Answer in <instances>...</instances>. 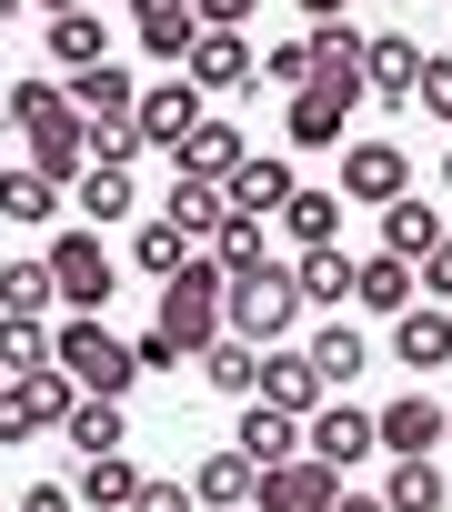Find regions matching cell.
Segmentation results:
<instances>
[{"mask_svg":"<svg viewBox=\"0 0 452 512\" xmlns=\"http://www.w3.org/2000/svg\"><path fill=\"white\" fill-rule=\"evenodd\" d=\"M211 332H221V262L191 251V262L161 282V312H151V332H141L131 352H141V372H181V362H201Z\"/></svg>","mask_w":452,"mask_h":512,"instance_id":"6da1fadb","label":"cell"},{"mask_svg":"<svg viewBox=\"0 0 452 512\" xmlns=\"http://www.w3.org/2000/svg\"><path fill=\"white\" fill-rule=\"evenodd\" d=\"M51 362L81 382V392H111V402H131V382H141V352L101 322V312H71V322H51Z\"/></svg>","mask_w":452,"mask_h":512,"instance_id":"7a4b0ae2","label":"cell"},{"mask_svg":"<svg viewBox=\"0 0 452 512\" xmlns=\"http://www.w3.org/2000/svg\"><path fill=\"white\" fill-rule=\"evenodd\" d=\"M302 322V292H292V262H252V272H232L221 282V332H242V342H282Z\"/></svg>","mask_w":452,"mask_h":512,"instance_id":"3957f363","label":"cell"},{"mask_svg":"<svg viewBox=\"0 0 452 512\" xmlns=\"http://www.w3.org/2000/svg\"><path fill=\"white\" fill-rule=\"evenodd\" d=\"M51 292H61V312H111V292H121V262H111V241L81 221V231H51Z\"/></svg>","mask_w":452,"mask_h":512,"instance_id":"277c9868","label":"cell"},{"mask_svg":"<svg viewBox=\"0 0 452 512\" xmlns=\"http://www.w3.org/2000/svg\"><path fill=\"white\" fill-rule=\"evenodd\" d=\"M81 402V382L61 372V362H41L31 382H0V452H21V442H41V432H61V412Z\"/></svg>","mask_w":452,"mask_h":512,"instance_id":"5b68a950","label":"cell"},{"mask_svg":"<svg viewBox=\"0 0 452 512\" xmlns=\"http://www.w3.org/2000/svg\"><path fill=\"white\" fill-rule=\"evenodd\" d=\"M342 201H362V211H382V201H402L412 191V161H402V141H342V181H332Z\"/></svg>","mask_w":452,"mask_h":512,"instance_id":"8992f818","label":"cell"},{"mask_svg":"<svg viewBox=\"0 0 452 512\" xmlns=\"http://www.w3.org/2000/svg\"><path fill=\"white\" fill-rule=\"evenodd\" d=\"M332 492H342V472H332V462H312V452H292V462H262L252 512H332Z\"/></svg>","mask_w":452,"mask_h":512,"instance_id":"52a82bcc","label":"cell"},{"mask_svg":"<svg viewBox=\"0 0 452 512\" xmlns=\"http://www.w3.org/2000/svg\"><path fill=\"white\" fill-rule=\"evenodd\" d=\"M302 452H312V462H332V472L372 462V412H362V402H332V392H322V412H302Z\"/></svg>","mask_w":452,"mask_h":512,"instance_id":"ba28073f","label":"cell"},{"mask_svg":"<svg viewBox=\"0 0 452 512\" xmlns=\"http://www.w3.org/2000/svg\"><path fill=\"white\" fill-rule=\"evenodd\" d=\"M412 81H422V41H412V31H372V41H362V101L402 111Z\"/></svg>","mask_w":452,"mask_h":512,"instance_id":"9c48e42d","label":"cell"},{"mask_svg":"<svg viewBox=\"0 0 452 512\" xmlns=\"http://www.w3.org/2000/svg\"><path fill=\"white\" fill-rule=\"evenodd\" d=\"M191 121H201V81H191V71H181V81H151V91L131 101V131H141V151H161V161H171V141H181Z\"/></svg>","mask_w":452,"mask_h":512,"instance_id":"30bf717a","label":"cell"},{"mask_svg":"<svg viewBox=\"0 0 452 512\" xmlns=\"http://www.w3.org/2000/svg\"><path fill=\"white\" fill-rule=\"evenodd\" d=\"M171 171H181V181H232V171H242V121L201 111V121L171 141Z\"/></svg>","mask_w":452,"mask_h":512,"instance_id":"8fae6325","label":"cell"},{"mask_svg":"<svg viewBox=\"0 0 452 512\" xmlns=\"http://www.w3.org/2000/svg\"><path fill=\"white\" fill-rule=\"evenodd\" d=\"M282 141H292V151H342V141H352V101L322 91V81H302L292 111H282Z\"/></svg>","mask_w":452,"mask_h":512,"instance_id":"7c38bea8","label":"cell"},{"mask_svg":"<svg viewBox=\"0 0 452 512\" xmlns=\"http://www.w3.org/2000/svg\"><path fill=\"white\" fill-rule=\"evenodd\" d=\"M342 191H322V181H292V201L272 211V241H292V251H322V241H342Z\"/></svg>","mask_w":452,"mask_h":512,"instance_id":"4fadbf2b","label":"cell"},{"mask_svg":"<svg viewBox=\"0 0 452 512\" xmlns=\"http://www.w3.org/2000/svg\"><path fill=\"white\" fill-rule=\"evenodd\" d=\"M372 452H442V402L432 392H392L382 412H372Z\"/></svg>","mask_w":452,"mask_h":512,"instance_id":"5bb4252c","label":"cell"},{"mask_svg":"<svg viewBox=\"0 0 452 512\" xmlns=\"http://www.w3.org/2000/svg\"><path fill=\"white\" fill-rule=\"evenodd\" d=\"M181 71H191V81H201V101H211V91H252V81H262V51H252V41H242V31H201V41H191V61H181Z\"/></svg>","mask_w":452,"mask_h":512,"instance_id":"9a60e30c","label":"cell"},{"mask_svg":"<svg viewBox=\"0 0 452 512\" xmlns=\"http://www.w3.org/2000/svg\"><path fill=\"white\" fill-rule=\"evenodd\" d=\"M292 181H302V171H292V151H242V171L221 181V201L252 211V221H272V211L292 201Z\"/></svg>","mask_w":452,"mask_h":512,"instance_id":"2e32d148","label":"cell"},{"mask_svg":"<svg viewBox=\"0 0 452 512\" xmlns=\"http://www.w3.org/2000/svg\"><path fill=\"white\" fill-rule=\"evenodd\" d=\"M382 332H392V362H402V372H442V362H452V312H442V302H412V312H392Z\"/></svg>","mask_w":452,"mask_h":512,"instance_id":"e0dca14e","label":"cell"},{"mask_svg":"<svg viewBox=\"0 0 452 512\" xmlns=\"http://www.w3.org/2000/svg\"><path fill=\"white\" fill-rule=\"evenodd\" d=\"M81 161H91V121H81L71 101H61L51 121H31V171H51V181L71 191V181H81Z\"/></svg>","mask_w":452,"mask_h":512,"instance_id":"ac0fdd59","label":"cell"},{"mask_svg":"<svg viewBox=\"0 0 452 512\" xmlns=\"http://www.w3.org/2000/svg\"><path fill=\"white\" fill-rule=\"evenodd\" d=\"M252 402H272V412H322V372H312V352H302V342L262 352V382H252Z\"/></svg>","mask_w":452,"mask_h":512,"instance_id":"d6986e66","label":"cell"},{"mask_svg":"<svg viewBox=\"0 0 452 512\" xmlns=\"http://www.w3.org/2000/svg\"><path fill=\"white\" fill-rule=\"evenodd\" d=\"M352 272H362V262H352L342 241L292 251V292H302V312H342V302H352Z\"/></svg>","mask_w":452,"mask_h":512,"instance_id":"ffe728a7","label":"cell"},{"mask_svg":"<svg viewBox=\"0 0 452 512\" xmlns=\"http://www.w3.org/2000/svg\"><path fill=\"white\" fill-rule=\"evenodd\" d=\"M131 31H141V51H151V61H191L201 11H191V0H131Z\"/></svg>","mask_w":452,"mask_h":512,"instance_id":"44dd1931","label":"cell"},{"mask_svg":"<svg viewBox=\"0 0 452 512\" xmlns=\"http://www.w3.org/2000/svg\"><path fill=\"white\" fill-rule=\"evenodd\" d=\"M302 352H312V372H322V392H352V382L372 372V342H362L352 322H322V332H302Z\"/></svg>","mask_w":452,"mask_h":512,"instance_id":"7402d4cb","label":"cell"},{"mask_svg":"<svg viewBox=\"0 0 452 512\" xmlns=\"http://www.w3.org/2000/svg\"><path fill=\"white\" fill-rule=\"evenodd\" d=\"M61 442H71L81 462H91V452H121V442H131V412H121L111 392H81V402L61 412Z\"/></svg>","mask_w":452,"mask_h":512,"instance_id":"603a6c76","label":"cell"},{"mask_svg":"<svg viewBox=\"0 0 452 512\" xmlns=\"http://www.w3.org/2000/svg\"><path fill=\"white\" fill-rule=\"evenodd\" d=\"M201 382H211L221 402H252V382H262V342H242V332H211V342H201Z\"/></svg>","mask_w":452,"mask_h":512,"instance_id":"cb8c5ba5","label":"cell"},{"mask_svg":"<svg viewBox=\"0 0 452 512\" xmlns=\"http://www.w3.org/2000/svg\"><path fill=\"white\" fill-rule=\"evenodd\" d=\"M252 482H262V462H242V452H201L191 502H201V512H252Z\"/></svg>","mask_w":452,"mask_h":512,"instance_id":"d4e9b609","label":"cell"},{"mask_svg":"<svg viewBox=\"0 0 452 512\" xmlns=\"http://www.w3.org/2000/svg\"><path fill=\"white\" fill-rule=\"evenodd\" d=\"M0 221H11V231H51V221H61V181L31 171V161L0 171Z\"/></svg>","mask_w":452,"mask_h":512,"instance_id":"484cf974","label":"cell"},{"mask_svg":"<svg viewBox=\"0 0 452 512\" xmlns=\"http://www.w3.org/2000/svg\"><path fill=\"white\" fill-rule=\"evenodd\" d=\"M432 241H442V201H422V191L382 201V251H392V262H422Z\"/></svg>","mask_w":452,"mask_h":512,"instance_id":"4316f807","label":"cell"},{"mask_svg":"<svg viewBox=\"0 0 452 512\" xmlns=\"http://www.w3.org/2000/svg\"><path fill=\"white\" fill-rule=\"evenodd\" d=\"M352 312H362V322H392V312H412V262L372 251V262L352 272Z\"/></svg>","mask_w":452,"mask_h":512,"instance_id":"83f0119b","label":"cell"},{"mask_svg":"<svg viewBox=\"0 0 452 512\" xmlns=\"http://www.w3.org/2000/svg\"><path fill=\"white\" fill-rule=\"evenodd\" d=\"M161 221H171L181 241H211L221 221H232V201H221V181H181V171H171V201H161Z\"/></svg>","mask_w":452,"mask_h":512,"instance_id":"f1b7e54d","label":"cell"},{"mask_svg":"<svg viewBox=\"0 0 452 512\" xmlns=\"http://www.w3.org/2000/svg\"><path fill=\"white\" fill-rule=\"evenodd\" d=\"M51 61L81 81L91 61H111V21H101V11H51Z\"/></svg>","mask_w":452,"mask_h":512,"instance_id":"f546056e","label":"cell"},{"mask_svg":"<svg viewBox=\"0 0 452 512\" xmlns=\"http://www.w3.org/2000/svg\"><path fill=\"white\" fill-rule=\"evenodd\" d=\"M131 101H141V81H131L121 61H91V71L71 81V111H81V121H131Z\"/></svg>","mask_w":452,"mask_h":512,"instance_id":"4dcf8cb0","label":"cell"},{"mask_svg":"<svg viewBox=\"0 0 452 512\" xmlns=\"http://www.w3.org/2000/svg\"><path fill=\"white\" fill-rule=\"evenodd\" d=\"M71 492H81V512H131V492H141V462H131V452H91Z\"/></svg>","mask_w":452,"mask_h":512,"instance_id":"1f68e13d","label":"cell"},{"mask_svg":"<svg viewBox=\"0 0 452 512\" xmlns=\"http://www.w3.org/2000/svg\"><path fill=\"white\" fill-rule=\"evenodd\" d=\"M442 502H452L442 462H432V452H402V462H392V482H382V512H442Z\"/></svg>","mask_w":452,"mask_h":512,"instance_id":"d6a6232c","label":"cell"},{"mask_svg":"<svg viewBox=\"0 0 452 512\" xmlns=\"http://www.w3.org/2000/svg\"><path fill=\"white\" fill-rule=\"evenodd\" d=\"M51 262H41V251H0V312H41L51 322Z\"/></svg>","mask_w":452,"mask_h":512,"instance_id":"836d02e7","label":"cell"},{"mask_svg":"<svg viewBox=\"0 0 452 512\" xmlns=\"http://www.w3.org/2000/svg\"><path fill=\"white\" fill-rule=\"evenodd\" d=\"M71 191H81V221H91V231L131 221V201H141V191H131V171H111V161H81V181H71Z\"/></svg>","mask_w":452,"mask_h":512,"instance_id":"e575fe53","label":"cell"},{"mask_svg":"<svg viewBox=\"0 0 452 512\" xmlns=\"http://www.w3.org/2000/svg\"><path fill=\"white\" fill-rule=\"evenodd\" d=\"M232 452H242V462H292V452H302V412H272V402H252Z\"/></svg>","mask_w":452,"mask_h":512,"instance_id":"d590c367","label":"cell"},{"mask_svg":"<svg viewBox=\"0 0 452 512\" xmlns=\"http://www.w3.org/2000/svg\"><path fill=\"white\" fill-rule=\"evenodd\" d=\"M51 362V322L41 312H0V382H31Z\"/></svg>","mask_w":452,"mask_h":512,"instance_id":"8d00e7d4","label":"cell"},{"mask_svg":"<svg viewBox=\"0 0 452 512\" xmlns=\"http://www.w3.org/2000/svg\"><path fill=\"white\" fill-rule=\"evenodd\" d=\"M211 262H221V282H232V272H252V262H272V221H252V211H232V221H221L211 241Z\"/></svg>","mask_w":452,"mask_h":512,"instance_id":"74e56055","label":"cell"},{"mask_svg":"<svg viewBox=\"0 0 452 512\" xmlns=\"http://www.w3.org/2000/svg\"><path fill=\"white\" fill-rule=\"evenodd\" d=\"M191 251H201V241H181L171 221H141V231H131V272H141V282L161 292V282H171V272L191 262Z\"/></svg>","mask_w":452,"mask_h":512,"instance_id":"f35d334b","label":"cell"},{"mask_svg":"<svg viewBox=\"0 0 452 512\" xmlns=\"http://www.w3.org/2000/svg\"><path fill=\"white\" fill-rule=\"evenodd\" d=\"M61 101H71V81H41V71H31V81H0V121H11V131H31V121H51Z\"/></svg>","mask_w":452,"mask_h":512,"instance_id":"ab89813d","label":"cell"},{"mask_svg":"<svg viewBox=\"0 0 452 512\" xmlns=\"http://www.w3.org/2000/svg\"><path fill=\"white\" fill-rule=\"evenodd\" d=\"M412 111L452 121V51H422V81H412Z\"/></svg>","mask_w":452,"mask_h":512,"instance_id":"60d3db41","label":"cell"},{"mask_svg":"<svg viewBox=\"0 0 452 512\" xmlns=\"http://www.w3.org/2000/svg\"><path fill=\"white\" fill-rule=\"evenodd\" d=\"M262 81H272V91H302V81H312V41H272V51H262Z\"/></svg>","mask_w":452,"mask_h":512,"instance_id":"b9f144b4","label":"cell"},{"mask_svg":"<svg viewBox=\"0 0 452 512\" xmlns=\"http://www.w3.org/2000/svg\"><path fill=\"white\" fill-rule=\"evenodd\" d=\"M91 161L131 171V161H141V131H131V121H91Z\"/></svg>","mask_w":452,"mask_h":512,"instance_id":"7bdbcfd3","label":"cell"},{"mask_svg":"<svg viewBox=\"0 0 452 512\" xmlns=\"http://www.w3.org/2000/svg\"><path fill=\"white\" fill-rule=\"evenodd\" d=\"M412 282L432 292V302H452V221H442V241L422 251V262H412Z\"/></svg>","mask_w":452,"mask_h":512,"instance_id":"ee69618b","label":"cell"},{"mask_svg":"<svg viewBox=\"0 0 452 512\" xmlns=\"http://www.w3.org/2000/svg\"><path fill=\"white\" fill-rule=\"evenodd\" d=\"M11 512H81V492H71V482H21Z\"/></svg>","mask_w":452,"mask_h":512,"instance_id":"f6af8a7d","label":"cell"},{"mask_svg":"<svg viewBox=\"0 0 452 512\" xmlns=\"http://www.w3.org/2000/svg\"><path fill=\"white\" fill-rule=\"evenodd\" d=\"M131 512H201V502H191V482H141Z\"/></svg>","mask_w":452,"mask_h":512,"instance_id":"bcb514c9","label":"cell"},{"mask_svg":"<svg viewBox=\"0 0 452 512\" xmlns=\"http://www.w3.org/2000/svg\"><path fill=\"white\" fill-rule=\"evenodd\" d=\"M191 11H201V31H242V21L262 11V0H191Z\"/></svg>","mask_w":452,"mask_h":512,"instance_id":"7dc6e473","label":"cell"},{"mask_svg":"<svg viewBox=\"0 0 452 512\" xmlns=\"http://www.w3.org/2000/svg\"><path fill=\"white\" fill-rule=\"evenodd\" d=\"M332 512H382V492H352V482H342V492H332Z\"/></svg>","mask_w":452,"mask_h":512,"instance_id":"c3c4849f","label":"cell"},{"mask_svg":"<svg viewBox=\"0 0 452 512\" xmlns=\"http://www.w3.org/2000/svg\"><path fill=\"white\" fill-rule=\"evenodd\" d=\"M302 11H312V21H332V11H352V0H302Z\"/></svg>","mask_w":452,"mask_h":512,"instance_id":"681fc988","label":"cell"},{"mask_svg":"<svg viewBox=\"0 0 452 512\" xmlns=\"http://www.w3.org/2000/svg\"><path fill=\"white\" fill-rule=\"evenodd\" d=\"M31 11H91V0H31Z\"/></svg>","mask_w":452,"mask_h":512,"instance_id":"f907efd6","label":"cell"},{"mask_svg":"<svg viewBox=\"0 0 452 512\" xmlns=\"http://www.w3.org/2000/svg\"><path fill=\"white\" fill-rule=\"evenodd\" d=\"M11 11H31V0H0V21H11Z\"/></svg>","mask_w":452,"mask_h":512,"instance_id":"816d5d0a","label":"cell"},{"mask_svg":"<svg viewBox=\"0 0 452 512\" xmlns=\"http://www.w3.org/2000/svg\"><path fill=\"white\" fill-rule=\"evenodd\" d=\"M442 191H452V151H442Z\"/></svg>","mask_w":452,"mask_h":512,"instance_id":"f5cc1de1","label":"cell"},{"mask_svg":"<svg viewBox=\"0 0 452 512\" xmlns=\"http://www.w3.org/2000/svg\"><path fill=\"white\" fill-rule=\"evenodd\" d=\"M442 442H452V402H442Z\"/></svg>","mask_w":452,"mask_h":512,"instance_id":"db71d44e","label":"cell"}]
</instances>
